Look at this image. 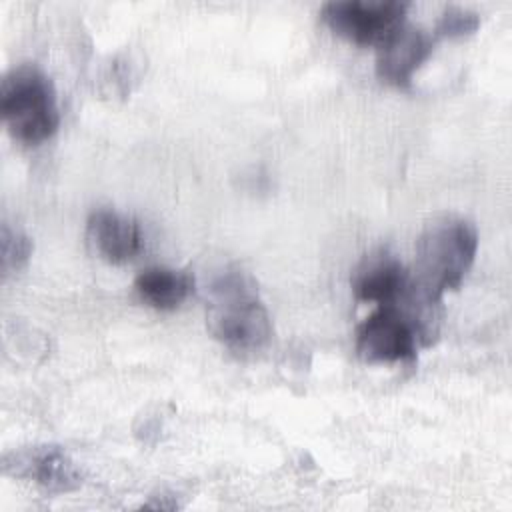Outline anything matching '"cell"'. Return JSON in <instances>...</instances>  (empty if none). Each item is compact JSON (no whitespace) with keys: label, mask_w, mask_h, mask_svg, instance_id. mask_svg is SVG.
<instances>
[{"label":"cell","mask_w":512,"mask_h":512,"mask_svg":"<svg viewBox=\"0 0 512 512\" xmlns=\"http://www.w3.org/2000/svg\"><path fill=\"white\" fill-rule=\"evenodd\" d=\"M480 26V16L478 12L462 6H448L438 22H436V36H464L474 32Z\"/></svg>","instance_id":"11"},{"label":"cell","mask_w":512,"mask_h":512,"mask_svg":"<svg viewBox=\"0 0 512 512\" xmlns=\"http://www.w3.org/2000/svg\"><path fill=\"white\" fill-rule=\"evenodd\" d=\"M406 8L398 0H332L320 14L338 36L360 46H378L404 22Z\"/></svg>","instance_id":"4"},{"label":"cell","mask_w":512,"mask_h":512,"mask_svg":"<svg viewBox=\"0 0 512 512\" xmlns=\"http://www.w3.org/2000/svg\"><path fill=\"white\" fill-rule=\"evenodd\" d=\"M208 330L234 352H258L272 336V322L256 282L244 270H228L210 286Z\"/></svg>","instance_id":"2"},{"label":"cell","mask_w":512,"mask_h":512,"mask_svg":"<svg viewBox=\"0 0 512 512\" xmlns=\"http://www.w3.org/2000/svg\"><path fill=\"white\" fill-rule=\"evenodd\" d=\"M134 288L152 308L174 310L194 290V276L178 268L148 266L136 276Z\"/></svg>","instance_id":"9"},{"label":"cell","mask_w":512,"mask_h":512,"mask_svg":"<svg viewBox=\"0 0 512 512\" xmlns=\"http://www.w3.org/2000/svg\"><path fill=\"white\" fill-rule=\"evenodd\" d=\"M6 474L36 482L48 492H70L82 484V472L60 446H30L4 454Z\"/></svg>","instance_id":"5"},{"label":"cell","mask_w":512,"mask_h":512,"mask_svg":"<svg viewBox=\"0 0 512 512\" xmlns=\"http://www.w3.org/2000/svg\"><path fill=\"white\" fill-rule=\"evenodd\" d=\"M432 36L420 26L402 22L376 48V74L390 86L404 88L432 52Z\"/></svg>","instance_id":"6"},{"label":"cell","mask_w":512,"mask_h":512,"mask_svg":"<svg viewBox=\"0 0 512 512\" xmlns=\"http://www.w3.org/2000/svg\"><path fill=\"white\" fill-rule=\"evenodd\" d=\"M0 114L14 140L28 146L48 140L60 124L52 80L34 64L14 66L0 84Z\"/></svg>","instance_id":"3"},{"label":"cell","mask_w":512,"mask_h":512,"mask_svg":"<svg viewBox=\"0 0 512 512\" xmlns=\"http://www.w3.org/2000/svg\"><path fill=\"white\" fill-rule=\"evenodd\" d=\"M478 250L476 226L456 214L432 218L416 240L412 284L428 300L440 302L442 294L462 284Z\"/></svg>","instance_id":"1"},{"label":"cell","mask_w":512,"mask_h":512,"mask_svg":"<svg viewBox=\"0 0 512 512\" xmlns=\"http://www.w3.org/2000/svg\"><path fill=\"white\" fill-rule=\"evenodd\" d=\"M352 292L362 302L396 304L402 300L410 286V270L388 250H374L366 254L350 276Z\"/></svg>","instance_id":"7"},{"label":"cell","mask_w":512,"mask_h":512,"mask_svg":"<svg viewBox=\"0 0 512 512\" xmlns=\"http://www.w3.org/2000/svg\"><path fill=\"white\" fill-rule=\"evenodd\" d=\"M88 240L94 250L112 264L132 260L142 250L140 222L112 208H98L86 222Z\"/></svg>","instance_id":"8"},{"label":"cell","mask_w":512,"mask_h":512,"mask_svg":"<svg viewBox=\"0 0 512 512\" xmlns=\"http://www.w3.org/2000/svg\"><path fill=\"white\" fill-rule=\"evenodd\" d=\"M0 246H2V274L4 276L20 270L32 254L30 238L26 234H22L20 230H12L8 224L2 226Z\"/></svg>","instance_id":"10"}]
</instances>
